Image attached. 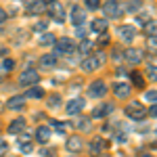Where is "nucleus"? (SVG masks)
Returning a JSON list of instances; mask_svg holds the SVG:
<instances>
[{
	"label": "nucleus",
	"mask_w": 157,
	"mask_h": 157,
	"mask_svg": "<svg viewBox=\"0 0 157 157\" xmlns=\"http://www.w3.org/2000/svg\"><path fill=\"white\" fill-rule=\"evenodd\" d=\"M103 63H105V52L88 55V57L82 61V69H84V71H94V69H98Z\"/></svg>",
	"instance_id": "nucleus-1"
},
{
	"label": "nucleus",
	"mask_w": 157,
	"mask_h": 157,
	"mask_svg": "<svg viewBox=\"0 0 157 157\" xmlns=\"http://www.w3.org/2000/svg\"><path fill=\"white\" fill-rule=\"evenodd\" d=\"M126 115L134 121H140L147 117V109L145 105H140V103H130L128 107H126Z\"/></svg>",
	"instance_id": "nucleus-2"
},
{
	"label": "nucleus",
	"mask_w": 157,
	"mask_h": 157,
	"mask_svg": "<svg viewBox=\"0 0 157 157\" xmlns=\"http://www.w3.org/2000/svg\"><path fill=\"white\" fill-rule=\"evenodd\" d=\"M105 94H107V86H105V82L97 80V82H92V84L88 86V97L90 98H103Z\"/></svg>",
	"instance_id": "nucleus-3"
},
{
	"label": "nucleus",
	"mask_w": 157,
	"mask_h": 157,
	"mask_svg": "<svg viewBox=\"0 0 157 157\" xmlns=\"http://www.w3.org/2000/svg\"><path fill=\"white\" fill-rule=\"evenodd\" d=\"M38 80H40V75H38L36 69H25L19 75V84H23V86H34L38 84Z\"/></svg>",
	"instance_id": "nucleus-4"
},
{
	"label": "nucleus",
	"mask_w": 157,
	"mask_h": 157,
	"mask_svg": "<svg viewBox=\"0 0 157 157\" xmlns=\"http://www.w3.org/2000/svg\"><path fill=\"white\" fill-rule=\"evenodd\" d=\"M52 48H55V55H67L69 50H73V42L69 38H61V40H55Z\"/></svg>",
	"instance_id": "nucleus-5"
},
{
	"label": "nucleus",
	"mask_w": 157,
	"mask_h": 157,
	"mask_svg": "<svg viewBox=\"0 0 157 157\" xmlns=\"http://www.w3.org/2000/svg\"><path fill=\"white\" fill-rule=\"evenodd\" d=\"M48 13H50V17H52L57 23H63V21H65V11H63V6H61L59 0H57V2H50Z\"/></svg>",
	"instance_id": "nucleus-6"
},
{
	"label": "nucleus",
	"mask_w": 157,
	"mask_h": 157,
	"mask_svg": "<svg viewBox=\"0 0 157 157\" xmlns=\"http://www.w3.org/2000/svg\"><path fill=\"white\" fill-rule=\"evenodd\" d=\"M124 59L128 61V63H134V65H138L140 61L145 59V52L138 48H126L124 50Z\"/></svg>",
	"instance_id": "nucleus-7"
},
{
	"label": "nucleus",
	"mask_w": 157,
	"mask_h": 157,
	"mask_svg": "<svg viewBox=\"0 0 157 157\" xmlns=\"http://www.w3.org/2000/svg\"><path fill=\"white\" fill-rule=\"evenodd\" d=\"M105 149H107V140H105V138H101V136H94V138L90 140V145H88V151H90L92 155L103 153Z\"/></svg>",
	"instance_id": "nucleus-8"
},
{
	"label": "nucleus",
	"mask_w": 157,
	"mask_h": 157,
	"mask_svg": "<svg viewBox=\"0 0 157 157\" xmlns=\"http://www.w3.org/2000/svg\"><path fill=\"white\" fill-rule=\"evenodd\" d=\"M130 92H132V88L130 84H126V82H117V84H113V94L117 98H128L130 97Z\"/></svg>",
	"instance_id": "nucleus-9"
},
{
	"label": "nucleus",
	"mask_w": 157,
	"mask_h": 157,
	"mask_svg": "<svg viewBox=\"0 0 157 157\" xmlns=\"http://www.w3.org/2000/svg\"><path fill=\"white\" fill-rule=\"evenodd\" d=\"M82 109H84V98H71V101L67 103L65 111H67L69 115H78Z\"/></svg>",
	"instance_id": "nucleus-10"
},
{
	"label": "nucleus",
	"mask_w": 157,
	"mask_h": 157,
	"mask_svg": "<svg viewBox=\"0 0 157 157\" xmlns=\"http://www.w3.org/2000/svg\"><path fill=\"white\" fill-rule=\"evenodd\" d=\"M117 34L124 42H132L134 38H136V29H134L132 25H121L120 29H117Z\"/></svg>",
	"instance_id": "nucleus-11"
},
{
	"label": "nucleus",
	"mask_w": 157,
	"mask_h": 157,
	"mask_svg": "<svg viewBox=\"0 0 157 157\" xmlns=\"http://www.w3.org/2000/svg\"><path fill=\"white\" fill-rule=\"evenodd\" d=\"M121 11H124V9H121L115 0H107V2H105V15H107V17H120Z\"/></svg>",
	"instance_id": "nucleus-12"
},
{
	"label": "nucleus",
	"mask_w": 157,
	"mask_h": 157,
	"mask_svg": "<svg viewBox=\"0 0 157 157\" xmlns=\"http://www.w3.org/2000/svg\"><path fill=\"white\" fill-rule=\"evenodd\" d=\"M67 151H71V153H78V151H82V147H84V140L80 138V136H71V138H67Z\"/></svg>",
	"instance_id": "nucleus-13"
},
{
	"label": "nucleus",
	"mask_w": 157,
	"mask_h": 157,
	"mask_svg": "<svg viewBox=\"0 0 157 157\" xmlns=\"http://www.w3.org/2000/svg\"><path fill=\"white\" fill-rule=\"evenodd\" d=\"M38 65H40L42 69H52V67L57 65V57H55V55H42L40 61H38Z\"/></svg>",
	"instance_id": "nucleus-14"
},
{
	"label": "nucleus",
	"mask_w": 157,
	"mask_h": 157,
	"mask_svg": "<svg viewBox=\"0 0 157 157\" xmlns=\"http://www.w3.org/2000/svg\"><path fill=\"white\" fill-rule=\"evenodd\" d=\"M44 0H27V13L29 15H36V13H42L44 11Z\"/></svg>",
	"instance_id": "nucleus-15"
},
{
	"label": "nucleus",
	"mask_w": 157,
	"mask_h": 157,
	"mask_svg": "<svg viewBox=\"0 0 157 157\" xmlns=\"http://www.w3.org/2000/svg\"><path fill=\"white\" fill-rule=\"evenodd\" d=\"M86 21V13L82 9H78V6H73L71 9V23L73 25H82Z\"/></svg>",
	"instance_id": "nucleus-16"
},
{
	"label": "nucleus",
	"mask_w": 157,
	"mask_h": 157,
	"mask_svg": "<svg viewBox=\"0 0 157 157\" xmlns=\"http://www.w3.org/2000/svg\"><path fill=\"white\" fill-rule=\"evenodd\" d=\"M36 140L38 143H48L50 140V128L48 126H40L36 130Z\"/></svg>",
	"instance_id": "nucleus-17"
},
{
	"label": "nucleus",
	"mask_w": 157,
	"mask_h": 157,
	"mask_svg": "<svg viewBox=\"0 0 157 157\" xmlns=\"http://www.w3.org/2000/svg\"><path fill=\"white\" fill-rule=\"evenodd\" d=\"M90 27H92V32H94V34H105V32H107V27H109V23H107V19H94Z\"/></svg>",
	"instance_id": "nucleus-18"
},
{
	"label": "nucleus",
	"mask_w": 157,
	"mask_h": 157,
	"mask_svg": "<svg viewBox=\"0 0 157 157\" xmlns=\"http://www.w3.org/2000/svg\"><path fill=\"white\" fill-rule=\"evenodd\" d=\"M113 111V105L111 103H107V105H98L94 111H92V117H105V115H109Z\"/></svg>",
	"instance_id": "nucleus-19"
},
{
	"label": "nucleus",
	"mask_w": 157,
	"mask_h": 157,
	"mask_svg": "<svg viewBox=\"0 0 157 157\" xmlns=\"http://www.w3.org/2000/svg\"><path fill=\"white\" fill-rule=\"evenodd\" d=\"M23 128H25V120H23V117H17L15 121H11V126H9V134H19Z\"/></svg>",
	"instance_id": "nucleus-20"
},
{
	"label": "nucleus",
	"mask_w": 157,
	"mask_h": 157,
	"mask_svg": "<svg viewBox=\"0 0 157 157\" xmlns=\"http://www.w3.org/2000/svg\"><path fill=\"white\" fill-rule=\"evenodd\" d=\"M42 97H44V90H42L40 86H32V88L25 92L23 98H42Z\"/></svg>",
	"instance_id": "nucleus-21"
},
{
	"label": "nucleus",
	"mask_w": 157,
	"mask_h": 157,
	"mask_svg": "<svg viewBox=\"0 0 157 157\" xmlns=\"http://www.w3.org/2000/svg\"><path fill=\"white\" fill-rule=\"evenodd\" d=\"M6 107L13 109V111H17V109H23V97H13L6 101Z\"/></svg>",
	"instance_id": "nucleus-22"
},
{
	"label": "nucleus",
	"mask_w": 157,
	"mask_h": 157,
	"mask_svg": "<svg viewBox=\"0 0 157 157\" xmlns=\"http://www.w3.org/2000/svg\"><path fill=\"white\" fill-rule=\"evenodd\" d=\"M38 44H42V46H48V44H55V34H50V32H44L42 36L38 38Z\"/></svg>",
	"instance_id": "nucleus-23"
},
{
	"label": "nucleus",
	"mask_w": 157,
	"mask_h": 157,
	"mask_svg": "<svg viewBox=\"0 0 157 157\" xmlns=\"http://www.w3.org/2000/svg\"><path fill=\"white\" fill-rule=\"evenodd\" d=\"M145 34H149V36H157V21L155 19H151V21L145 23Z\"/></svg>",
	"instance_id": "nucleus-24"
},
{
	"label": "nucleus",
	"mask_w": 157,
	"mask_h": 157,
	"mask_svg": "<svg viewBox=\"0 0 157 157\" xmlns=\"http://www.w3.org/2000/svg\"><path fill=\"white\" fill-rule=\"evenodd\" d=\"M130 78H132V84L136 86V88H145V78H143L138 71H132V75H130Z\"/></svg>",
	"instance_id": "nucleus-25"
},
{
	"label": "nucleus",
	"mask_w": 157,
	"mask_h": 157,
	"mask_svg": "<svg viewBox=\"0 0 157 157\" xmlns=\"http://www.w3.org/2000/svg\"><path fill=\"white\" fill-rule=\"evenodd\" d=\"M13 67H15V61L13 59H2V63H0V71L2 73L13 71Z\"/></svg>",
	"instance_id": "nucleus-26"
},
{
	"label": "nucleus",
	"mask_w": 157,
	"mask_h": 157,
	"mask_svg": "<svg viewBox=\"0 0 157 157\" xmlns=\"http://www.w3.org/2000/svg\"><path fill=\"white\" fill-rule=\"evenodd\" d=\"M147 50H149V52H157V36L147 38Z\"/></svg>",
	"instance_id": "nucleus-27"
},
{
	"label": "nucleus",
	"mask_w": 157,
	"mask_h": 157,
	"mask_svg": "<svg viewBox=\"0 0 157 157\" xmlns=\"http://www.w3.org/2000/svg\"><path fill=\"white\" fill-rule=\"evenodd\" d=\"M136 21L145 25L147 21H151V11H143V13H136Z\"/></svg>",
	"instance_id": "nucleus-28"
},
{
	"label": "nucleus",
	"mask_w": 157,
	"mask_h": 157,
	"mask_svg": "<svg viewBox=\"0 0 157 157\" xmlns=\"http://www.w3.org/2000/svg\"><path fill=\"white\" fill-rule=\"evenodd\" d=\"M90 50H92V42H90V40H82V44H80V52L88 57V55H90Z\"/></svg>",
	"instance_id": "nucleus-29"
},
{
	"label": "nucleus",
	"mask_w": 157,
	"mask_h": 157,
	"mask_svg": "<svg viewBox=\"0 0 157 157\" xmlns=\"http://www.w3.org/2000/svg\"><path fill=\"white\" fill-rule=\"evenodd\" d=\"M19 149H21V153H32L34 151V145H32V140H27V143H19Z\"/></svg>",
	"instance_id": "nucleus-30"
},
{
	"label": "nucleus",
	"mask_w": 157,
	"mask_h": 157,
	"mask_svg": "<svg viewBox=\"0 0 157 157\" xmlns=\"http://www.w3.org/2000/svg\"><path fill=\"white\" fill-rule=\"evenodd\" d=\"M147 73H149V78H151L153 82H157V67L155 65H149V67H147Z\"/></svg>",
	"instance_id": "nucleus-31"
},
{
	"label": "nucleus",
	"mask_w": 157,
	"mask_h": 157,
	"mask_svg": "<svg viewBox=\"0 0 157 157\" xmlns=\"http://www.w3.org/2000/svg\"><path fill=\"white\" fill-rule=\"evenodd\" d=\"M59 105H61V97H57V94H52V97L48 98V107H55V109H57Z\"/></svg>",
	"instance_id": "nucleus-32"
},
{
	"label": "nucleus",
	"mask_w": 157,
	"mask_h": 157,
	"mask_svg": "<svg viewBox=\"0 0 157 157\" xmlns=\"http://www.w3.org/2000/svg\"><path fill=\"white\" fill-rule=\"evenodd\" d=\"M145 101H151V103H157V90H149L145 94Z\"/></svg>",
	"instance_id": "nucleus-33"
},
{
	"label": "nucleus",
	"mask_w": 157,
	"mask_h": 157,
	"mask_svg": "<svg viewBox=\"0 0 157 157\" xmlns=\"http://www.w3.org/2000/svg\"><path fill=\"white\" fill-rule=\"evenodd\" d=\"M86 6H88L90 11H94V9L101 6V0H86Z\"/></svg>",
	"instance_id": "nucleus-34"
},
{
	"label": "nucleus",
	"mask_w": 157,
	"mask_h": 157,
	"mask_svg": "<svg viewBox=\"0 0 157 157\" xmlns=\"http://www.w3.org/2000/svg\"><path fill=\"white\" fill-rule=\"evenodd\" d=\"M50 124H52V128H57L59 132H63V130L67 128V124H61V121H50Z\"/></svg>",
	"instance_id": "nucleus-35"
},
{
	"label": "nucleus",
	"mask_w": 157,
	"mask_h": 157,
	"mask_svg": "<svg viewBox=\"0 0 157 157\" xmlns=\"http://www.w3.org/2000/svg\"><path fill=\"white\" fill-rule=\"evenodd\" d=\"M126 9H128V11H136V9H140V0H138V2H130Z\"/></svg>",
	"instance_id": "nucleus-36"
},
{
	"label": "nucleus",
	"mask_w": 157,
	"mask_h": 157,
	"mask_svg": "<svg viewBox=\"0 0 157 157\" xmlns=\"http://www.w3.org/2000/svg\"><path fill=\"white\" fill-rule=\"evenodd\" d=\"M98 44H101V46H105V44H109V36H107V34H103V36L98 38Z\"/></svg>",
	"instance_id": "nucleus-37"
},
{
	"label": "nucleus",
	"mask_w": 157,
	"mask_h": 157,
	"mask_svg": "<svg viewBox=\"0 0 157 157\" xmlns=\"http://www.w3.org/2000/svg\"><path fill=\"white\" fill-rule=\"evenodd\" d=\"M34 29H36V32H44V29H46V23H44V21H40V23L34 25Z\"/></svg>",
	"instance_id": "nucleus-38"
},
{
	"label": "nucleus",
	"mask_w": 157,
	"mask_h": 157,
	"mask_svg": "<svg viewBox=\"0 0 157 157\" xmlns=\"http://www.w3.org/2000/svg\"><path fill=\"white\" fill-rule=\"evenodd\" d=\"M147 113H149V115H151V117H157V103H153V107L149 109V111H147Z\"/></svg>",
	"instance_id": "nucleus-39"
},
{
	"label": "nucleus",
	"mask_w": 157,
	"mask_h": 157,
	"mask_svg": "<svg viewBox=\"0 0 157 157\" xmlns=\"http://www.w3.org/2000/svg\"><path fill=\"white\" fill-rule=\"evenodd\" d=\"M78 126H80L82 130H88V128H90V121H88V120H82L80 124H78Z\"/></svg>",
	"instance_id": "nucleus-40"
},
{
	"label": "nucleus",
	"mask_w": 157,
	"mask_h": 157,
	"mask_svg": "<svg viewBox=\"0 0 157 157\" xmlns=\"http://www.w3.org/2000/svg\"><path fill=\"white\" fill-rule=\"evenodd\" d=\"M6 17H9V15H6V11H4V9H0V25L6 21Z\"/></svg>",
	"instance_id": "nucleus-41"
},
{
	"label": "nucleus",
	"mask_w": 157,
	"mask_h": 157,
	"mask_svg": "<svg viewBox=\"0 0 157 157\" xmlns=\"http://www.w3.org/2000/svg\"><path fill=\"white\" fill-rule=\"evenodd\" d=\"M27 140H29V136H27V134H21V136L17 138V143H27Z\"/></svg>",
	"instance_id": "nucleus-42"
},
{
	"label": "nucleus",
	"mask_w": 157,
	"mask_h": 157,
	"mask_svg": "<svg viewBox=\"0 0 157 157\" xmlns=\"http://www.w3.org/2000/svg\"><path fill=\"white\" fill-rule=\"evenodd\" d=\"M6 149H9L6 140H4V138H0V151H6Z\"/></svg>",
	"instance_id": "nucleus-43"
},
{
	"label": "nucleus",
	"mask_w": 157,
	"mask_h": 157,
	"mask_svg": "<svg viewBox=\"0 0 157 157\" xmlns=\"http://www.w3.org/2000/svg\"><path fill=\"white\" fill-rule=\"evenodd\" d=\"M44 157H55V153H52V149H46V151H44Z\"/></svg>",
	"instance_id": "nucleus-44"
},
{
	"label": "nucleus",
	"mask_w": 157,
	"mask_h": 157,
	"mask_svg": "<svg viewBox=\"0 0 157 157\" xmlns=\"http://www.w3.org/2000/svg\"><path fill=\"white\" fill-rule=\"evenodd\" d=\"M140 157H153V155H149V153H145V155H140Z\"/></svg>",
	"instance_id": "nucleus-45"
},
{
	"label": "nucleus",
	"mask_w": 157,
	"mask_h": 157,
	"mask_svg": "<svg viewBox=\"0 0 157 157\" xmlns=\"http://www.w3.org/2000/svg\"><path fill=\"white\" fill-rule=\"evenodd\" d=\"M44 2H48V4H50V2H57V0H44Z\"/></svg>",
	"instance_id": "nucleus-46"
},
{
	"label": "nucleus",
	"mask_w": 157,
	"mask_h": 157,
	"mask_svg": "<svg viewBox=\"0 0 157 157\" xmlns=\"http://www.w3.org/2000/svg\"><path fill=\"white\" fill-rule=\"evenodd\" d=\"M98 157H111V155H98Z\"/></svg>",
	"instance_id": "nucleus-47"
},
{
	"label": "nucleus",
	"mask_w": 157,
	"mask_h": 157,
	"mask_svg": "<svg viewBox=\"0 0 157 157\" xmlns=\"http://www.w3.org/2000/svg\"><path fill=\"white\" fill-rule=\"evenodd\" d=\"M0 82H2V75H0Z\"/></svg>",
	"instance_id": "nucleus-48"
},
{
	"label": "nucleus",
	"mask_w": 157,
	"mask_h": 157,
	"mask_svg": "<svg viewBox=\"0 0 157 157\" xmlns=\"http://www.w3.org/2000/svg\"><path fill=\"white\" fill-rule=\"evenodd\" d=\"M71 157H75V155H71Z\"/></svg>",
	"instance_id": "nucleus-49"
}]
</instances>
